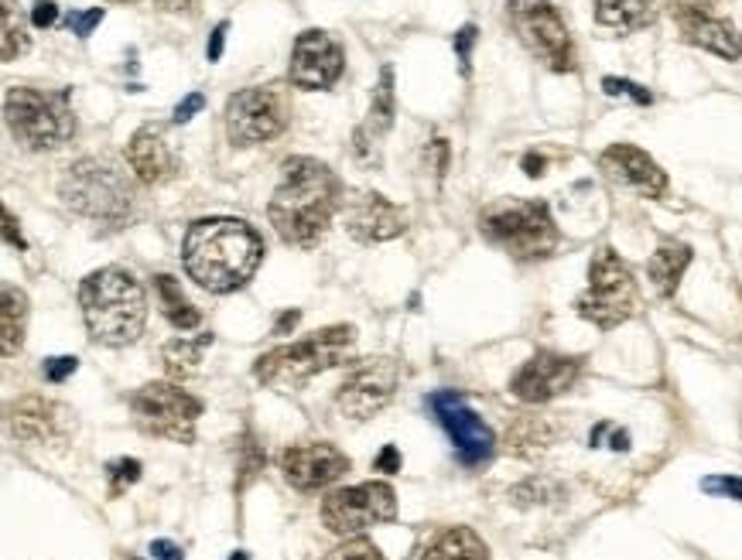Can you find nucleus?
I'll use <instances>...</instances> for the list:
<instances>
[{
    "mask_svg": "<svg viewBox=\"0 0 742 560\" xmlns=\"http://www.w3.org/2000/svg\"><path fill=\"white\" fill-rule=\"evenodd\" d=\"M544 168H547V161L541 158V154H528V158H523V171H528L531 178H541Z\"/></svg>",
    "mask_w": 742,
    "mask_h": 560,
    "instance_id": "45",
    "label": "nucleus"
},
{
    "mask_svg": "<svg viewBox=\"0 0 742 560\" xmlns=\"http://www.w3.org/2000/svg\"><path fill=\"white\" fill-rule=\"evenodd\" d=\"M58 195L73 212L92 223H103L107 229H120L134 209V189L128 178L100 158H82L62 171Z\"/></svg>",
    "mask_w": 742,
    "mask_h": 560,
    "instance_id": "5",
    "label": "nucleus"
},
{
    "mask_svg": "<svg viewBox=\"0 0 742 560\" xmlns=\"http://www.w3.org/2000/svg\"><path fill=\"white\" fill-rule=\"evenodd\" d=\"M298 318H301V311H298V307L285 311V315L277 318V328H274V335H285L288 328H295V325H298Z\"/></svg>",
    "mask_w": 742,
    "mask_h": 560,
    "instance_id": "46",
    "label": "nucleus"
},
{
    "mask_svg": "<svg viewBox=\"0 0 742 560\" xmlns=\"http://www.w3.org/2000/svg\"><path fill=\"white\" fill-rule=\"evenodd\" d=\"M226 31H230V24H226V21H220V24L212 27V35H209V45H206V55H209V61H220V58H223Z\"/></svg>",
    "mask_w": 742,
    "mask_h": 560,
    "instance_id": "40",
    "label": "nucleus"
},
{
    "mask_svg": "<svg viewBox=\"0 0 742 560\" xmlns=\"http://www.w3.org/2000/svg\"><path fill=\"white\" fill-rule=\"evenodd\" d=\"M209 346H212V332H206L199 338H185V335L181 338H171L168 346H165V352H162L168 377L171 380H189V377H196L199 362H202V356H206Z\"/></svg>",
    "mask_w": 742,
    "mask_h": 560,
    "instance_id": "27",
    "label": "nucleus"
},
{
    "mask_svg": "<svg viewBox=\"0 0 742 560\" xmlns=\"http://www.w3.org/2000/svg\"><path fill=\"white\" fill-rule=\"evenodd\" d=\"M131 411L141 430L178 445L196 441V421L202 417V400L175 383H147L131 396Z\"/></svg>",
    "mask_w": 742,
    "mask_h": 560,
    "instance_id": "10",
    "label": "nucleus"
},
{
    "mask_svg": "<svg viewBox=\"0 0 742 560\" xmlns=\"http://www.w3.org/2000/svg\"><path fill=\"white\" fill-rule=\"evenodd\" d=\"M353 346H356V328L332 325V328H322L301 341H291V346H277V349L264 352L254 366V377L277 393H295L308 380H315L319 372L343 366L350 359Z\"/></svg>",
    "mask_w": 742,
    "mask_h": 560,
    "instance_id": "4",
    "label": "nucleus"
},
{
    "mask_svg": "<svg viewBox=\"0 0 742 560\" xmlns=\"http://www.w3.org/2000/svg\"><path fill=\"white\" fill-rule=\"evenodd\" d=\"M578 372H582L578 359L538 352L534 359H528L517 369V377L510 380V393L523 403H547L554 396L568 393L578 380Z\"/></svg>",
    "mask_w": 742,
    "mask_h": 560,
    "instance_id": "17",
    "label": "nucleus"
},
{
    "mask_svg": "<svg viewBox=\"0 0 742 560\" xmlns=\"http://www.w3.org/2000/svg\"><path fill=\"white\" fill-rule=\"evenodd\" d=\"M394 516H397V495L387 482L335 489L322 503V519L339 537H356L377 523H390Z\"/></svg>",
    "mask_w": 742,
    "mask_h": 560,
    "instance_id": "11",
    "label": "nucleus"
},
{
    "mask_svg": "<svg viewBox=\"0 0 742 560\" xmlns=\"http://www.w3.org/2000/svg\"><path fill=\"white\" fill-rule=\"evenodd\" d=\"M27 52V35H24V24L14 11V0H4V48H0V58L4 61H14L18 55Z\"/></svg>",
    "mask_w": 742,
    "mask_h": 560,
    "instance_id": "30",
    "label": "nucleus"
},
{
    "mask_svg": "<svg viewBox=\"0 0 742 560\" xmlns=\"http://www.w3.org/2000/svg\"><path fill=\"white\" fill-rule=\"evenodd\" d=\"M4 116L11 134L31 150H52L73 141L76 116L66 89H31L11 86L4 92Z\"/></svg>",
    "mask_w": 742,
    "mask_h": 560,
    "instance_id": "7",
    "label": "nucleus"
},
{
    "mask_svg": "<svg viewBox=\"0 0 742 560\" xmlns=\"http://www.w3.org/2000/svg\"><path fill=\"white\" fill-rule=\"evenodd\" d=\"M107 475H110V485H113V495H120L128 485H134L141 479V461L137 458H117L107 464Z\"/></svg>",
    "mask_w": 742,
    "mask_h": 560,
    "instance_id": "32",
    "label": "nucleus"
},
{
    "mask_svg": "<svg viewBox=\"0 0 742 560\" xmlns=\"http://www.w3.org/2000/svg\"><path fill=\"white\" fill-rule=\"evenodd\" d=\"M483 236L517 260H541L558 246V226L551 209L538 199H500L479 215Z\"/></svg>",
    "mask_w": 742,
    "mask_h": 560,
    "instance_id": "6",
    "label": "nucleus"
},
{
    "mask_svg": "<svg viewBox=\"0 0 742 560\" xmlns=\"http://www.w3.org/2000/svg\"><path fill=\"white\" fill-rule=\"evenodd\" d=\"M322 560H387V557L380 553V547H377L374 540L353 537V540H346L343 547H335L332 553H325Z\"/></svg>",
    "mask_w": 742,
    "mask_h": 560,
    "instance_id": "31",
    "label": "nucleus"
},
{
    "mask_svg": "<svg viewBox=\"0 0 742 560\" xmlns=\"http://www.w3.org/2000/svg\"><path fill=\"white\" fill-rule=\"evenodd\" d=\"M165 11H192L199 0H158Z\"/></svg>",
    "mask_w": 742,
    "mask_h": 560,
    "instance_id": "47",
    "label": "nucleus"
},
{
    "mask_svg": "<svg viewBox=\"0 0 742 560\" xmlns=\"http://www.w3.org/2000/svg\"><path fill=\"white\" fill-rule=\"evenodd\" d=\"M58 21V8L52 4V0H38L35 8H31V24L35 27H52Z\"/></svg>",
    "mask_w": 742,
    "mask_h": 560,
    "instance_id": "41",
    "label": "nucleus"
},
{
    "mask_svg": "<svg viewBox=\"0 0 742 560\" xmlns=\"http://www.w3.org/2000/svg\"><path fill=\"white\" fill-rule=\"evenodd\" d=\"M76 369H79V359H76V356H52V359H45V366H42V377H45L48 383H66Z\"/></svg>",
    "mask_w": 742,
    "mask_h": 560,
    "instance_id": "35",
    "label": "nucleus"
},
{
    "mask_svg": "<svg viewBox=\"0 0 742 560\" xmlns=\"http://www.w3.org/2000/svg\"><path fill=\"white\" fill-rule=\"evenodd\" d=\"M103 18H107L103 8H89V11H82V14L73 11V14L66 18V24H69V31H73L76 38H89V35H92V27H97Z\"/></svg>",
    "mask_w": 742,
    "mask_h": 560,
    "instance_id": "36",
    "label": "nucleus"
},
{
    "mask_svg": "<svg viewBox=\"0 0 742 560\" xmlns=\"http://www.w3.org/2000/svg\"><path fill=\"white\" fill-rule=\"evenodd\" d=\"M79 304H82V322L89 335L103 341V346H131L144 332L147 322V301L137 280L120 270V267H103L92 270L79 284Z\"/></svg>",
    "mask_w": 742,
    "mask_h": 560,
    "instance_id": "3",
    "label": "nucleus"
},
{
    "mask_svg": "<svg viewBox=\"0 0 742 560\" xmlns=\"http://www.w3.org/2000/svg\"><path fill=\"white\" fill-rule=\"evenodd\" d=\"M691 264V246L688 243H664L661 250L646 264L651 284L661 298H674V291L682 288V277Z\"/></svg>",
    "mask_w": 742,
    "mask_h": 560,
    "instance_id": "23",
    "label": "nucleus"
},
{
    "mask_svg": "<svg viewBox=\"0 0 742 560\" xmlns=\"http://www.w3.org/2000/svg\"><path fill=\"white\" fill-rule=\"evenodd\" d=\"M719 0H667V8L674 11V18L682 14H712V8Z\"/></svg>",
    "mask_w": 742,
    "mask_h": 560,
    "instance_id": "38",
    "label": "nucleus"
},
{
    "mask_svg": "<svg viewBox=\"0 0 742 560\" xmlns=\"http://www.w3.org/2000/svg\"><path fill=\"white\" fill-rule=\"evenodd\" d=\"M507 14L520 45L551 72L575 69V45L568 27L551 0H507Z\"/></svg>",
    "mask_w": 742,
    "mask_h": 560,
    "instance_id": "9",
    "label": "nucleus"
},
{
    "mask_svg": "<svg viewBox=\"0 0 742 560\" xmlns=\"http://www.w3.org/2000/svg\"><path fill=\"white\" fill-rule=\"evenodd\" d=\"M390 123H394V69L384 66L380 82L374 89V103H369V120H366V127H359V131L366 137L369 134L380 137L384 131H390Z\"/></svg>",
    "mask_w": 742,
    "mask_h": 560,
    "instance_id": "29",
    "label": "nucleus"
},
{
    "mask_svg": "<svg viewBox=\"0 0 742 560\" xmlns=\"http://www.w3.org/2000/svg\"><path fill=\"white\" fill-rule=\"evenodd\" d=\"M377 472H387V475H394V472H400V451L394 448V445H387L380 455H377Z\"/></svg>",
    "mask_w": 742,
    "mask_h": 560,
    "instance_id": "42",
    "label": "nucleus"
},
{
    "mask_svg": "<svg viewBox=\"0 0 742 560\" xmlns=\"http://www.w3.org/2000/svg\"><path fill=\"white\" fill-rule=\"evenodd\" d=\"M230 560H251V557H246V550H233Z\"/></svg>",
    "mask_w": 742,
    "mask_h": 560,
    "instance_id": "48",
    "label": "nucleus"
},
{
    "mask_svg": "<svg viewBox=\"0 0 742 560\" xmlns=\"http://www.w3.org/2000/svg\"><path fill=\"white\" fill-rule=\"evenodd\" d=\"M131 560H141V557H131Z\"/></svg>",
    "mask_w": 742,
    "mask_h": 560,
    "instance_id": "50",
    "label": "nucleus"
},
{
    "mask_svg": "<svg viewBox=\"0 0 742 560\" xmlns=\"http://www.w3.org/2000/svg\"><path fill=\"white\" fill-rule=\"evenodd\" d=\"M11 430L27 445H62L73 430V414L55 400L24 396L11 407Z\"/></svg>",
    "mask_w": 742,
    "mask_h": 560,
    "instance_id": "18",
    "label": "nucleus"
},
{
    "mask_svg": "<svg viewBox=\"0 0 742 560\" xmlns=\"http://www.w3.org/2000/svg\"><path fill=\"white\" fill-rule=\"evenodd\" d=\"M428 403H431V411H435V417L442 421V427L448 430V438L462 461L479 464L492 455L497 438H492V430L483 424V417L473 407H466V396L455 390H442V393H431Z\"/></svg>",
    "mask_w": 742,
    "mask_h": 560,
    "instance_id": "14",
    "label": "nucleus"
},
{
    "mask_svg": "<svg viewBox=\"0 0 742 560\" xmlns=\"http://www.w3.org/2000/svg\"><path fill=\"white\" fill-rule=\"evenodd\" d=\"M346 69V55L339 48V42H332L325 31L308 27L295 38L291 48V69L288 79L298 89H329Z\"/></svg>",
    "mask_w": 742,
    "mask_h": 560,
    "instance_id": "15",
    "label": "nucleus"
},
{
    "mask_svg": "<svg viewBox=\"0 0 742 560\" xmlns=\"http://www.w3.org/2000/svg\"><path fill=\"white\" fill-rule=\"evenodd\" d=\"M596 21L612 31H636L654 21V0H596Z\"/></svg>",
    "mask_w": 742,
    "mask_h": 560,
    "instance_id": "26",
    "label": "nucleus"
},
{
    "mask_svg": "<svg viewBox=\"0 0 742 560\" xmlns=\"http://www.w3.org/2000/svg\"><path fill=\"white\" fill-rule=\"evenodd\" d=\"M339 202H343V181L329 165L315 158H288L281 168V184L270 195L267 215L285 243L312 250L332 226Z\"/></svg>",
    "mask_w": 742,
    "mask_h": 560,
    "instance_id": "1",
    "label": "nucleus"
},
{
    "mask_svg": "<svg viewBox=\"0 0 742 560\" xmlns=\"http://www.w3.org/2000/svg\"><path fill=\"white\" fill-rule=\"evenodd\" d=\"M288 100L274 86L240 89L226 103V134L233 144H261L288 127Z\"/></svg>",
    "mask_w": 742,
    "mask_h": 560,
    "instance_id": "13",
    "label": "nucleus"
},
{
    "mask_svg": "<svg viewBox=\"0 0 742 560\" xmlns=\"http://www.w3.org/2000/svg\"><path fill=\"white\" fill-rule=\"evenodd\" d=\"M636 280L630 273V267L623 264V257L612 250V246H602V250L593 257L589 264V288L578 298V315L585 322H593L596 328H616L627 318L636 315Z\"/></svg>",
    "mask_w": 742,
    "mask_h": 560,
    "instance_id": "8",
    "label": "nucleus"
},
{
    "mask_svg": "<svg viewBox=\"0 0 742 560\" xmlns=\"http://www.w3.org/2000/svg\"><path fill=\"white\" fill-rule=\"evenodd\" d=\"M128 165L144 184H165L181 171V161L158 123L141 127L128 144Z\"/></svg>",
    "mask_w": 742,
    "mask_h": 560,
    "instance_id": "21",
    "label": "nucleus"
},
{
    "mask_svg": "<svg viewBox=\"0 0 742 560\" xmlns=\"http://www.w3.org/2000/svg\"><path fill=\"white\" fill-rule=\"evenodd\" d=\"M281 472L285 482L298 492H315L332 485L350 472V458L329 441H308V445H291L281 451Z\"/></svg>",
    "mask_w": 742,
    "mask_h": 560,
    "instance_id": "16",
    "label": "nucleus"
},
{
    "mask_svg": "<svg viewBox=\"0 0 742 560\" xmlns=\"http://www.w3.org/2000/svg\"><path fill=\"white\" fill-rule=\"evenodd\" d=\"M346 229L359 243H387L408 229V220L380 192H359L346 205Z\"/></svg>",
    "mask_w": 742,
    "mask_h": 560,
    "instance_id": "20",
    "label": "nucleus"
},
{
    "mask_svg": "<svg viewBox=\"0 0 742 560\" xmlns=\"http://www.w3.org/2000/svg\"><path fill=\"white\" fill-rule=\"evenodd\" d=\"M110 4H137V0H110Z\"/></svg>",
    "mask_w": 742,
    "mask_h": 560,
    "instance_id": "49",
    "label": "nucleus"
},
{
    "mask_svg": "<svg viewBox=\"0 0 742 560\" xmlns=\"http://www.w3.org/2000/svg\"><path fill=\"white\" fill-rule=\"evenodd\" d=\"M202 107H206V97H202V92H189V97H185V100L175 107V123H189Z\"/></svg>",
    "mask_w": 742,
    "mask_h": 560,
    "instance_id": "39",
    "label": "nucleus"
},
{
    "mask_svg": "<svg viewBox=\"0 0 742 560\" xmlns=\"http://www.w3.org/2000/svg\"><path fill=\"white\" fill-rule=\"evenodd\" d=\"M4 236H8L11 246H18V250H24V246H27L24 236H21V229H18V223H14V215L8 209H4Z\"/></svg>",
    "mask_w": 742,
    "mask_h": 560,
    "instance_id": "44",
    "label": "nucleus"
},
{
    "mask_svg": "<svg viewBox=\"0 0 742 560\" xmlns=\"http://www.w3.org/2000/svg\"><path fill=\"white\" fill-rule=\"evenodd\" d=\"M455 55H458V66H462V76H469V66H473V45H476V24H466L455 31Z\"/></svg>",
    "mask_w": 742,
    "mask_h": 560,
    "instance_id": "34",
    "label": "nucleus"
},
{
    "mask_svg": "<svg viewBox=\"0 0 742 560\" xmlns=\"http://www.w3.org/2000/svg\"><path fill=\"white\" fill-rule=\"evenodd\" d=\"M154 294H158V304H162V315L178 328V332H192L202 325V315L199 307L185 298L181 284L171 277V273H158L154 277Z\"/></svg>",
    "mask_w": 742,
    "mask_h": 560,
    "instance_id": "24",
    "label": "nucleus"
},
{
    "mask_svg": "<svg viewBox=\"0 0 742 560\" xmlns=\"http://www.w3.org/2000/svg\"><path fill=\"white\" fill-rule=\"evenodd\" d=\"M602 89L609 92V97H630V100H633V103H640V107H651V103H654L651 92H646L643 86H636V82H630V79L606 76V79H602Z\"/></svg>",
    "mask_w": 742,
    "mask_h": 560,
    "instance_id": "33",
    "label": "nucleus"
},
{
    "mask_svg": "<svg viewBox=\"0 0 742 560\" xmlns=\"http://www.w3.org/2000/svg\"><path fill=\"white\" fill-rule=\"evenodd\" d=\"M264 239L240 220H199L181 243V264L202 291L230 294L257 273Z\"/></svg>",
    "mask_w": 742,
    "mask_h": 560,
    "instance_id": "2",
    "label": "nucleus"
},
{
    "mask_svg": "<svg viewBox=\"0 0 742 560\" xmlns=\"http://www.w3.org/2000/svg\"><path fill=\"white\" fill-rule=\"evenodd\" d=\"M151 553H154V560H181V550L171 540H154L151 544Z\"/></svg>",
    "mask_w": 742,
    "mask_h": 560,
    "instance_id": "43",
    "label": "nucleus"
},
{
    "mask_svg": "<svg viewBox=\"0 0 742 560\" xmlns=\"http://www.w3.org/2000/svg\"><path fill=\"white\" fill-rule=\"evenodd\" d=\"M421 560H489V547L469 526H452L424 550Z\"/></svg>",
    "mask_w": 742,
    "mask_h": 560,
    "instance_id": "25",
    "label": "nucleus"
},
{
    "mask_svg": "<svg viewBox=\"0 0 742 560\" xmlns=\"http://www.w3.org/2000/svg\"><path fill=\"white\" fill-rule=\"evenodd\" d=\"M677 27H682V38L688 45H698L726 61L742 58V35L716 14H682L677 18Z\"/></svg>",
    "mask_w": 742,
    "mask_h": 560,
    "instance_id": "22",
    "label": "nucleus"
},
{
    "mask_svg": "<svg viewBox=\"0 0 742 560\" xmlns=\"http://www.w3.org/2000/svg\"><path fill=\"white\" fill-rule=\"evenodd\" d=\"M705 492H722V495H732V500L742 503V479L735 475H716V479H705L701 482Z\"/></svg>",
    "mask_w": 742,
    "mask_h": 560,
    "instance_id": "37",
    "label": "nucleus"
},
{
    "mask_svg": "<svg viewBox=\"0 0 742 560\" xmlns=\"http://www.w3.org/2000/svg\"><path fill=\"white\" fill-rule=\"evenodd\" d=\"M602 171L616 181L630 184L643 199H661L667 192V171L646 150L633 144H609L599 158Z\"/></svg>",
    "mask_w": 742,
    "mask_h": 560,
    "instance_id": "19",
    "label": "nucleus"
},
{
    "mask_svg": "<svg viewBox=\"0 0 742 560\" xmlns=\"http://www.w3.org/2000/svg\"><path fill=\"white\" fill-rule=\"evenodd\" d=\"M24 328H27V298L18 288H4V307H0V346L4 356H18L24 346Z\"/></svg>",
    "mask_w": 742,
    "mask_h": 560,
    "instance_id": "28",
    "label": "nucleus"
},
{
    "mask_svg": "<svg viewBox=\"0 0 742 560\" xmlns=\"http://www.w3.org/2000/svg\"><path fill=\"white\" fill-rule=\"evenodd\" d=\"M400 380H405V369H400L397 359L380 356V359H359L350 366L343 387L335 393V407L350 421H366L377 411H384L390 396L397 393Z\"/></svg>",
    "mask_w": 742,
    "mask_h": 560,
    "instance_id": "12",
    "label": "nucleus"
}]
</instances>
